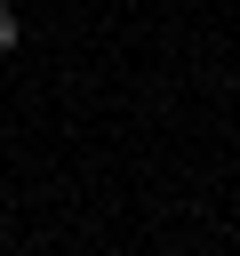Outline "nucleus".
<instances>
[{"label": "nucleus", "mask_w": 240, "mask_h": 256, "mask_svg": "<svg viewBox=\"0 0 240 256\" xmlns=\"http://www.w3.org/2000/svg\"><path fill=\"white\" fill-rule=\"evenodd\" d=\"M16 40H24V24H16V8H8V0H0V56H8V48H16Z\"/></svg>", "instance_id": "obj_1"}]
</instances>
